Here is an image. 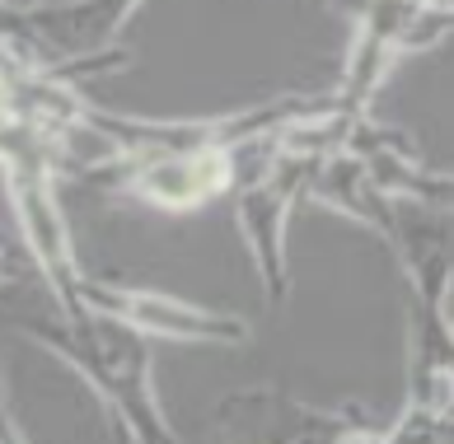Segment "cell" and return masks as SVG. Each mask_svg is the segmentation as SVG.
I'll use <instances>...</instances> for the list:
<instances>
[{
  "instance_id": "8992f818",
  "label": "cell",
  "mask_w": 454,
  "mask_h": 444,
  "mask_svg": "<svg viewBox=\"0 0 454 444\" xmlns=\"http://www.w3.org/2000/svg\"><path fill=\"white\" fill-rule=\"evenodd\" d=\"M122 197L155 211H197L207 201L225 197L239 174H234V150H192V155H155L137 164H117L98 174Z\"/></svg>"
},
{
  "instance_id": "5b68a950",
  "label": "cell",
  "mask_w": 454,
  "mask_h": 444,
  "mask_svg": "<svg viewBox=\"0 0 454 444\" xmlns=\"http://www.w3.org/2000/svg\"><path fill=\"white\" fill-rule=\"evenodd\" d=\"M356 421V412H318L286 398L281 388H248L221 398L211 444H338Z\"/></svg>"
},
{
  "instance_id": "ba28073f",
  "label": "cell",
  "mask_w": 454,
  "mask_h": 444,
  "mask_svg": "<svg viewBox=\"0 0 454 444\" xmlns=\"http://www.w3.org/2000/svg\"><path fill=\"white\" fill-rule=\"evenodd\" d=\"M0 444H28V440H24V431L14 425V417L5 412V398H0Z\"/></svg>"
},
{
  "instance_id": "3957f363",
  "label": "cell",
  "mask_w": 454,
  "mask_h": 444,
  "mask_svg": "<svg viewBox=\"0 0 454 444\" xmlns=\"http://www.w3.org/2000/svg\"><path fill=\"white\" fill-rule=\"evenodd\" d=\"M454 33V10L450 5H417V0H365L356 38L347 47L342 61V84L338 98L351 108H370V98L380 94V84L389 80V71L408 57L435 47Z\"/></svg>"
},
{
  "instance_id": "6da1fadb",
  "label": "cell",
  "mask_w": 454,
  "mask_h": 444,
  "mask_svg": "<svg viewBox=\"0 0 454 444\" xmlns=\"http://www.w3.org/2000/svg\"><path fill=\"white\" fill-rule=\"evenodd\" d=\"M20 328L57 351L66 365L85 374V384L104 398V407L122 421L131 444H183L155 398V365H150V337L90 309L80 323H20Z\"/></svg>"
},
{
  "instance_id": "52a82bcc",
  "label": "cell",
  "mask_w": 454,
  "mask_h": 444,
  "mask_svg": "<svg viewBox=\"0 0 454 444\" xmlns=\"http://www.w3.org/2000/svg\"><path fill=\"white\" fill-rule=\"evenodd\" d=\"M305 201L347 215L351 225H365V230L384 234L389 244H394V234H398V211H403V206H398L394 197L380 192L375 174H370V164L356 155V150H342V155L318 160L314 174H309Z\"/></svg>"
},
{
  "instance_id": "9c48e42d",
  "label": "cell",
  "mask_w": 454,
  "mask_h": 444,
  "mask_svg": "<svg viewBox=\"0 0 454 444\" xmlns=\"http://www.w3.org/2000/svg\"><path fill=\"white\" fill-rule=\"evenodd\" d=\"M417 5H445V0H417Z\"/></svg>"
},
{
  "instance_id": "277c9868",
  "label": "cell",
  "mask_w": 454,
  "mask_h": 444,
  "mask_svg": "<svg viewBox=\"0 0 454 444\" xmlns=\"http://www.w3.org/2000/svg\"><path fill=\"white\" fill-rule=\"evenodd\" d=\"M85 309H98L127 328H137L141 337L155 341H215V347H239L248 341V323L234 314H215L207 304L164 295V290L145 285H122V281H94L85 277Z\"/></svg>"
},
{
  "instance_id": "7a4b0ae2",
  "label": "cell",
  "mask_w": 454,
  "mask_h": 444,
  "mask_svg": "<svg viewBox=\"0 0 454 444\" xmlns=\"http://www.w3.org/2000/svg\"><path fill=\"white\" fill-rule=\"evenodd\" d=\"M272 136H258V141L244 145V155H234V174H239V183H234V225H239L244 248L254 253L267 300L286 304V295H291L286 234H291L295 206L309 192L314 160L281 155Z\"/></svg>"
},
{
  "instance_id": "30bf717a",
  "label": "cell",
  "mask_w": 454,
  "mask_h": 444,
  "mask_svg": "<svg viewBox=\"0 0 454 444\" xmlns=\"http://www.w3.org/2000/svg\"><path fill=\"white\" fill-rule=\"evenodd\" d=\"M445 5H450V10H454V0H445Z\"/></svg>"
}]
</instances>
